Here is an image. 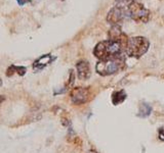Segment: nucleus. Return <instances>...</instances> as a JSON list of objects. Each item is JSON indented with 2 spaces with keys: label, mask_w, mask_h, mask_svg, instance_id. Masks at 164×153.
Listing matches in <instances>:
<instances>
[{
  "label": "nucleus",
  "mask_w": 164,
  "mask_h": 153,
  "mask_svg": "<svg viewBox=\"0 0 164 153\" xmlns=\"http://www.w3.org/2000/svg\"><path fill=\"white\" fill-rule=\"evenodd\" d=\"M121 43L113 40H106L98 43L94 49V54L100 60H108L117 57L122 52Z\"/></svg>",
  "instance_id": "nucleus-1"
},
{
  "label": "nucleus",
  "mask_w": 164,
  "mask_h": 153,
  "mask_svg": "<svg viewBox=\"0 0 164 153\" xmlns=\"http://www.w3.org/2000/svg\"><path fill=\"white\" fill-rule=\"evenodd\" d=\"M150 43L145 37H132L128 39L126 44V53L128 56L140 58L148 51Z\"/></svg>",
  "instance_id": "nucleus-2"
},
{
  "label": "nucleus",
  "mask_w": 164,
  "mask_h": 153,
  "mask_svg": "<svg viewBox=\"0 0 164 153\" xmlns=\"http://www.w3.org/2000/svg\"><path fill=\"white\" fill-rule=\"evenodd\" d=\"M124 62L125 58L122 54L118 55L117 57L112 58V59L100 60L96 65V73L101 76H109V75L115 74L121 68Z\"/></svg>",
  "instance_id": "nucleus-3"
},
{
  "label": "nucleus",
  "mask_w": 164,
  "mask_h": 153,
  "mask_svg": "<svg viewBox=\"0 0 164 153\" xmlns=\"http://www.w3.org/2000/svg\"><path fill=\"white\" fill-rule=\"evenodd\" d=\"M126 16H129L135 21L137 23H147L150 18V11L141 3H137V1L131 3L128 7L125 9Z\"/></svg>",
  "instance_id": "nucleus-4"
},
{
  "label": "nucleus",
  "mask_w": 164,
  "mask_h": 153,
  "mask_svg": "<svg viewBox=\"0 0 164 153\" xmlns=\"http://www.w3.org/2000/svg\"><path fill=\"white\" fill-rule=\"evenodd\" d=\"M88 95H89V90L87 88L77 87L71 91V100L74 104H83L88 100Z\"/></svg>",
  "instance_id": "nucleus-5"
},
{
  "label": "nucleus",
  "mask_w": 164,
  "mask_h": 153,
  "mask_svg": "<svg viewBox=\"0 0 164 153\" xmlns=\"http://www.w3.org/2000/svg\"><path fill=\"white\" fill-rule=\"evenodd\" d=\"M125 16H126L125 10L114 6V7L109 11V14H108L107 21L110 23H112V25H114V26H118V23H121Z\"/></svg>",
  "instance_id": "nucleus-6"
},
{
  "label": "nucleus",
  "mask_w": 164,
  "mask_h": 153,
  "mask_svg": "<svg viewBox=\"0 0 164 153\" xmlns=\"http://www.w3.org/2000/svg\"><path fill=\"white\" fill-rule=\"evenodd\" d=\"M109 38L110 40L117 41V42L121 43L122 45H126L127 41H128L126 35L121 31V28L119 26H113L111 28V30L109 31Z\"/></svg>",
  "instance_id": "nucleus-7"
},
{
  "label": "nucleus",
  "mask_w": 164,
  "mask_h": 153,
  "mask_svg": "<svg viewBox=\"0 0 164 153\" xmlns=\"http://www.w3.org/2000/svg\"><path fill=\"white\" fill-rule=\"evenodd\" d=\"M55 59V57H53L51 54L41 55L39 58H37V59L33 62V70H36V72H40L43 68H46L48 64H50Z\"/></svg>",
  "instance_id": "nucleus-8"
},
{
  "label": "nucleus",
  "mask_w": 164,
  "mask_h": 153,
  "mask_svg": "<svg viewBox=\"0 0 164 153\" xmlns=\"http://www.w3.org/2000/svg\"><path fill=\"white\" fill-rule=\"evenodd\" d=\"M76 68H77V75H78L79 79L82 80V81H85V80L89 79L91 72H90V66L88 61H86V60H80V61H78L76 64Z\"/></svg>",
  "instance_id": "nucleus-9"
},
{
  "label": "nucleus",
  "mask_w": 164,
  "mask_h": 153,
  "mask_svg": "<svg viewBox=\"0 0 164 153\" xmlns=\"http://www.w3.org/2000/svg\"><path fill=\"white\" fill-rule=\"evenodd\" d=\"M27 72V68L25 66H18V65H10L6 70V76L12 77L14 74H18L19 76H24Z\"/></svg>",
  "instance_id": "nucleus-10"
},
{
  "label": "nucleus",
  "mask_w": 164,
  "mask_h": 153,
  "mask_svg": "<svg viewBox=\"0 0 164 153\" xmlns=\"http://www.w3.org/2000/svg\"><path fill=\"white\" fill-rule=\"evenodd\" d=\"M126 93H125L123 90H120V91H116L112 94V102H113L114 105H118L120 103H122L123 101L126 99Z\"/></svg>",
  "instance_id": "nucleus-11"
},
{
  "label": "nucleus",
  "mask_w": 164,
  "mask_h": 153,
  "mask_svg": "<svg viewBox=\"0 0 164 153\" xmlns=\"http://www.w3.org/2000/svg\"><path fill=\"white\" fill-rule=\"evenodd\" d=\"M152 112V107L151 105H149L148 103H143L140 106V110H139V116L141 117H146V116L150 115V113Z\"/></svg>",
  "instance_id": "nucleus-12"
},
{
  "label": "nucleus",
  "mask_w": 164,
  "mask_h": 153,
  "mask_svg": "<svg viewBox=\"0 0 164 153\" xmlns=\"http://www.w3.org/2000/svg\"><path fill=\"white\" fill-rule=\"evenodd\" d=\"M133 2H135V0H116L115 6L125 10L131 3H133Z\"/></svg>",
  "instance_id": "nucleus-13"
},
{
  "label": "nucleus",
  "mask_w": 164,
  "mask_h": 153,
  "mask_svg": "<svg viewBox=\"0 0 164 153\" xmlns=\"http://www.w3.org/2000/svg\"><path fill=\"white\" fill-rule=\"evenodd\" d=\"M70 79H69V83H68V87H71V86L74 84V73L73 70H70Z\"/></svg>",
  "instance_id": "nucleus-14"
},
{
  "label": "nucleus",
  "mask_w": 164,
  "mask_h": 153,
  "mask_svg": "<svg viewBox=\"0 0 164 153\" xmlns=\"http://www.w3.org/2000/svg\"><path fill=\"white\" fill-rule=\"evenodd\" d=\"M158 137H159V140L164 142V127L163 128H160V130L158 131Z\"/></svg>",
  "instance_id": "nucleus-15"
},
{
  "label": "nucleus",
  "mask_w": 164,
  "mask_h": 153,
  "mask_svg": "<svg viewBox=\"0 0 164 153\" xmlns=\"http://www.w3.org/2000/svg\"><path fill=\"white\" fill-rule=\"evenodd\" d=\"M3 100H4V97L0 95V104H1V103H2V101H3Z\"/></svg>",
  "instance_id": "nucleus-16"
},
{
  "label": "nucleus",
  "mask_w": 164,
  "mask_h": 153,
  "mask_svg": "<svg viewBox=\"0 0 164 153\" xmlns=\"http://www.w3.org/2000/svg\"><path fill=\"white\" fill-rule=\"evenodd\" d=\"M88 153H98V152L94 151V150H89V151H88Z\"/></svg>",
  "instance_id": "nucleus-17"
}]
</instances>
